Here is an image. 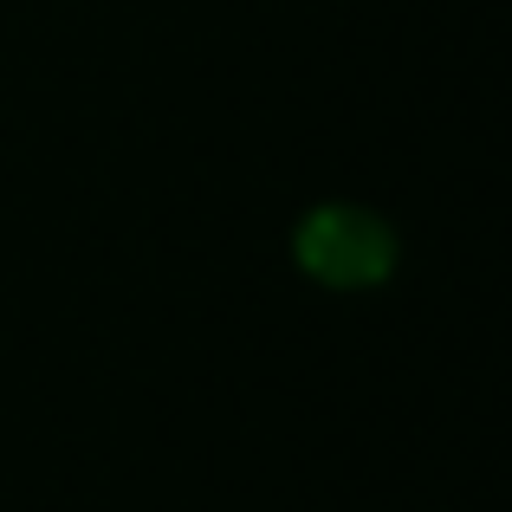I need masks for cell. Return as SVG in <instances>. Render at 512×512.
I'll return each mask as SVG.
<instances>
[{
	"label": "cell",
	"mask_w": 512,
	"mask_h": 512,
	"mask_svg": "<svg viewBox=\"0 0 512 512\" xmlns=\"http://www.w3.org/2000/svg\"><path fill=\"white\" fill-rule=\"evenodd\" d=\"M292 253H299V266L318 286L363 292V286H376V279H389V266H396V234H389L370 208H357V201H325V208H312L299 221Z\"/></svg>",
	"instance_id": "obj_1"
}]
</instances>
